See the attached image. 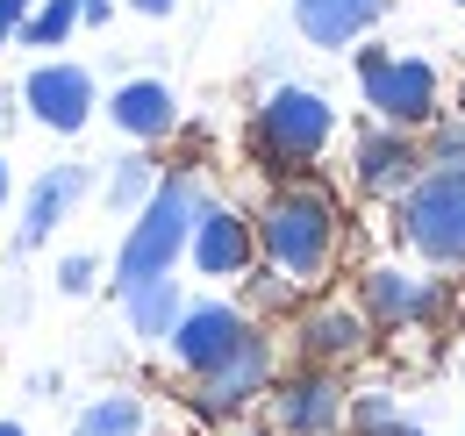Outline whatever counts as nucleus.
Wrapping results in <instances>:
<instances>
[{
    "instance_id": "c85d7f7f",
    "label": "nucleus",
    "mask_w": 465,
    "mask_h": 436,
    "mask_svg": "<svg viewBox=\"0 0 465 436\" xmlns=\"http://www.w3.org/2000/svg\"><path fill=\"white\" fill-rule=\"evenodd\" d=\"M0 436H29V430H22V422H0Z\"/></svg>"
},
{
    "instance_id": "6ab92c4d",
    "label": "nucleus",
    "mask_w": 465,
    "mask_h": 436,
    "mask_svg": "<svg viewBox=\"0 0 465 436\" xmlns=\"http://www.w3.org/2000/svg\"><path fill=\"white\" fill-rule=\"evenodd\" d=\"M72 29H79V0H36V7H29V22H22L15 36H22L29 51H58Z\"/></svg>"
},
{
    "instance_id": "7ed1b4c3",
    "label": "nucleus",
    "mask_w": 465,
    "mask_h": 436,
    "mask_svg": "<svg viewBox=\"0 0 465 436\" xmlns=\"http://www.w3.org/2000/svg\"><path fill=\"white\" fill-rule=\"evenodd\" d=\"M394 229H401V243L422 265L459 272L465 265V172H437V164H430L401 201H394Z\"/></svg>"
},
{
    "instance_id": "393cba45",
    "label": "nucleus",
    "mask_w": 465,
    "mask_h": 436,
    "mask_svg": "<svg viewBox=\"0 0 465 436\" xmlns=\"http://www.w3.org/2000/svg\"><path fill=\"white\" fill-rule=\"evenodd\" d=\"M29 7H36V0H0V44H7V36L29 22Z\"/></svg>"
},
{
    "instance_id": "f257e3e1",
    "label": "nucleus",
    "mask_w": 465,
    "mask_h": 436,
    "mask_svg": "<svg viewBox=\"0 0 465 436\" xmlns=\"http://www.w3.org/2000/svg\"><path fill=\"white\" fill-rule=\"evenodd\" d=\"M337 251H344L337 193L315 186V179H287V186L265 201V215H258V258L308 293V286H322V279L337 272Z\"/></svg>"
},
{
    "instance_id": "f3484780",
    "label": "nucleus",
    "mask_w": 465,
    "mask_h": 436,
    "mask_svg": "<svg viewBox=\"0 0 465 436\" xmlns=\"http://www.w3.org/2000/svg\"><path fill=\"white\" fill-rule=\"evenodd\" d=\"M122 315H129V329L143 336V343H165L173 336V322L186 315V293H179V279H143V286H129L122 293Z\"/></svg>"
},
{
    "instance_id": "f8f14e48",
    "label": "nucleus",
    "mask_w": 465,
    "mask_h": 436,
    "mask_svg": "<svg viewBox=\"0 0 465 436\" xmlns=\"http://www.w3.org/2000/svg\"><path fill=\"white\" fill-rule=\"evenodd\" d=\"M430 172V158L415 151V136L408 129H365L358 136V151H351V179H358V193H372V201H401L408 186Z\"/></svg>"
},
{
    "instance_id": "dca6fc26",
    "label": "nucleus",
    "mask_w": 465,
    "mask_h": 436,
    "mask_svg": "<svg viewBox=\"0 0 465 436\" xmlns=\"http://www.w3.org/2000/svg\"><path fill=\"white\" fill-rule=\"evenodd\" d=\"M108 114H115L122 136H136V144H165L179 129V101L165 79H129L115 101H108Z\"/></svg>"
},
{
    "instance_id": "7c9ffc66",
    "label": "nucleus",
    "mask_w": 465,
    "mask_h": 436,
    "mask_svg": "<svg viewBox=\"0 0 465 436\" xmlns=\"http://www.w3.org/2000/svg\"><path fill=\"white\" fill-rule=\"evenodd\" d=\"M243 436H280V430H243Z\"/></svg>"
},
{
    "instance_id": "ddd939ff",
    "label": "nucleus",
    "mask_w": 465,
    "mask_h": 436,
    "mask_svg": "<svg viewBox=\"0 0 465 436\" xmlns=\"http://www.w3.org/2000/svg\"><path fill=\"white\" fill-rule=\"evenodd\" d=\"M22 101H29V114H36L44 129L79 136V129L94 122V72H86V64H36V72L22 79Z\"/></svg>"
},
{
    "instance_id": "9b49d317",
    "label": "nucleus",
    "mask_w": 465,
    "mask_h": 436,
    "mask_svg": "<svg viewBox=\"0 0 465 436\" xmlns=\"http://www.w3.org/2000/svg\"><path fill=\"white\" fill-rule=\"evenodd\" d=\"M186 258H193L201 279H243L258 265V222L223 208V201H201L193 236H186Z\"/></svg>"
},
{
    "instance_id": "a211bd4d",
    "label": "nucleus",
    "mask_w": 465,
    "mask_h": 436,
    "mask_svg": "<svg viewBox=\"0 0 465 436\" xmlns=\"http://www.w3.org/2000/svg\"><path fill=\"white\" fill-rule=\"evenodd\" d=\"M72 436H143V401L136 393H101V401H86Z\"/></svg>"
},
{
    "instance_id": "5701e85b",
    "label": "nucleus",
    "mask_w": 465,
    "mask_h": 436,
    "mask_svg": "<svg viewBox=\"0 0 465 436\" xmlns=\"http://www.w3.org/2000/svg\"><path fill=\"white\" fill-rule=\"evenodd\" d=\"M422 158L437 164V172H465V114L437 122V136H430V151H422Z\"/></svg>"
},
{
    "instance_id": "b1692460",
    "label": "nucleus",
    "mask_w": 465,
    "mask_h": 436,
    "mask_svg": "<svg viewBox=\"0 0 465 436\" xmlns=\"http://www.w3.org/2000/svg\"><path fill=\"white\" fill-rule=\"evenodd\" d=\"M94 272H101V265H94L86 251H72V258L58 265V286H64V293H86V286H94Z\"/></svg>"
},
{
    "instance_id": "1a4fd4ad",
    "label": "nucleus",
    "mask_w": 465,
    "mask_h": 436,
    "mask_svg": "<svg viewBox=\"0 0 465 436\" xmlns=\"http://www.w3.org/2000/svg\"><path fill=\"white\" fill-rule=\"evenodd\" d=\"M358 308H365L372 329H422V322H444L451 286L444 279H415L401 265H372L358 279Z\"/></svg>"
},
{
    "instance_id": "20e7f679",
    "label": "nucleus",
    "mask_w": 465,
    "mask_h": 436,
    "mask_svg": "<svg viewBox=\"0 0 465 436\" xmlns=\"http://www.w3.org/2000/svg\"><path fill=\"white\" fill-rule=\"evenodd\" d=\"M330 136H337V108L315 86H272L251 114V144L272 172H301L308 158L330 151Z\"/></svg>"
},
{
    "instance_id": "6e6552de",
    "label": "nucleus",
    "mask_w": 465,
    "mask_h": 436,
    "mask_svg": "<svg viewBox=\"0 0 465 436\" xmlns=\"http://www.w3.org/2000/svg\"><path fill=\"white\" fill-rule=\"evenodd\" d=\"M372 336H380V329L365 322L358 301H301V308H293V351H301V365L344 372L351 358L372 351Z\"/></svg>"
},
{
    "instance_id": "c756f323",
    "label": "nucleus",
    "mask_w": 465,
    "mask_h": 436,
    "mask_svg": "<svg viewBox=\"0 0 465 436\" xmlns=\"http://www.w3.org/2000/svg\"><path fill=\"white\" fill-rule=\"evenodd\" d=\"M0 201H7V164H0Z\"/></svg>"
},
{
    "instance_id": "0eeeda50",
    "label": "nucleus",
    "mask_w": 465,
    "mask_h": 436,
    "mask_svg": "<svg viewBox=\"0 0 465 436\" xmlns=\"http://www.w3.org/2000/svg\"><path fill=\"white\" fill-rule=\"evenodd\" d=\"M265 408H272V430L280 436H344L351 386H344V372H330V365H301L287 380H272Z\"/></svg>"
},
{
    "instance_id": "f03ea898",
    "label": "nucleus",
    "mask_w": 465,
    "mask_h": 436,
    "mask_svg": "<svg viewBox=\"0 0 465 436\" xmlns=\"http://www.w3.org/2000/svg\"><path fill=\"white\" fill-rule=\"evenodd\" d=\"M193 215H201V186H193V172H165L158 193L136 208V222H129V236H122V251H115V293L173 272L179 258H186Z\"/></svg>"
},
{
    "instance_id": "4be33fe9",
    "label": "nucleus",
    "mask_w": 465,
    "mask_h": 436,
    "mask_svg": "<svg viewBox=\"0 0 465 436\" xmlns=\"http://www.w3.org/2000/svg\"><path fill=\"white\" fill-rule=\"evenodd\" d=\"M344 430H351V436H387V430H401V401H394V393H351Z\"/></svg>"
},
{
    "instance_id": "cd10ccee",
    "label": "nucleus",
    "mask_w": 465,
    "mask_h": 436,
    "mask_svg": "<svg viewBox=\"0 0 465 436\" xmlns=\"http://www.w3.org/2000/svg\"><path fill=\"white\" fill-rule=\"evenodd\" d=\"M387 436H430V430H415V422H401V430H387Z\"/></svg>"
},
{
    "instance_id": "a878e982",
    "label": "nucleus",
    "mask_w": 465,
    "mask_h": 436,
    "mask_svg": "<svg viewBox=\"0 0 465 436\" xmlns=\"http://www.w3.org/2000/svg\"><path fill=\"white\" fill-rule=\"evenodd\" d=\"M108 15H115V0H79V22H94V29H101Z\"/></svg>"
},
{
    "instance_id": "423d86ee",
    "label": "nucleus",
    "mask_w": 465,
    "mask_h": 436,
    "mask_svg": "<svg viewBox=\"0 0 465 436\" xmlns=\"http://www.w3.org/2000/svg\"><path fill=\"white\" fill-rule=\"evenodd\" d=\"M272 380H280V343L251 322V336L236 343L230 358H223L215 372L193 380V408H201L208 422H230V415H243V408H258V401L272 393Z\"/></svg>"
},
{
    "instance_id": "412c9836",
    "label": "nucleus",
    "mask_w": 465,
    "mask_h": 436,
    "mask_svg": "<svg viewBox=\"0 0 465 436\" xmlns=\"http://www.w3.org/2000/svg\"><path fill=\"white\" fill-rule=\"evenodd\" d=\"M158 179H165V172H158L151 158H122V164H115V179H108V201L136 215V208H143V201L158 193Z\"/></svg>"
},
{
    "instance_id": "bb28decb",
    "label": "nucleus",
    "mask_w": 465,
    "mask_h": 436,
    "mask_svg": "<svg viewBox=\"0 0 465 436\" xmlns=\"http://www.w3.org/2000/svg\"><path fill=\"white\" fill-rule=\"evenodd\" d=\"M129 7H136V15H173L179 0H129Z\"/></svg>"
},
{
    "instance_id": "aec40b11",
    "label": "nucleus",
    "mask_w": 465,
    "mask_h": 436,
    "mask_svg": "<svg viewBox=\"0 0 465 436\" xmlns=\"http://www.w3.org/2000/svg\"><path fill=\"white\" fill-rule=\"evenodd\" d=\"M243 301H251L258 315H287V308H301V286H293L287 272H272V265H251V272H243Z\"/></svg>"
},
{
    "instance_id": "9d476101",
    "label": "nucleus",
    "mask_w": 465,
    "mask_h": 436,
    "mask_svg": "<svg viewBox=\"0 0 465 436\" xmlns=\"http://www.w3.org/2000/svg\"><path fill=\"white\" fill-rule=\"evenodd\" d=\"M251 336V315L236 308V301H186V315L173 322V365L186 380H201V372H215L223 358H230L236 343Z\"/></svg>"
},
{
    "instance_id": "2eb2a0df",
    "label": "nucleus",
    "mask_w": 465,
    "mask_h": 436,
    "mask_svg": "<svg viewBox=\"0 0 465 436\" xmlns=\"http://www.w3.org/2000/svg\"><path fill=\"white\" fill-rule=\"evenodd\" d=\"M86 186H94V172H86V164H51V172L29 186V201H22V243L58 236V222L86 201Z\"/></svg>"
},
{
    "instance_id": "2f4dec72",
    "label": "nucleus",
    "mask_w": 465,
    "mask_h": 436,
    "mask_svg": "<svg viewBox=\"0 0 465 436\" xmlns=\"http://www.w3.org/2000/svg\"><path fill=\"white\" fill-rule=\"evenodd\" d=\"M459 7H465V0H459Z\"/></svg>"
},
{
    "instance_id": "39448f33",
    "label": "nucleus",
    "mask_w": 465,
    "mask_h": 436,
    "mask_svg": "<svg viewBox=\"0 0 465 436\" xmlns=\"http://www.w3.org/2000/svg\"><path fill=\"white\" fill-rule=\"evenodd\" d=\"M358 94L372 101V114L387 129H437V64L430 57H394V51H358Z\"/></svg>"
},
{
    "instance_id": "4468645a",
    "label": "nucleus",
    "mask_w": 465,
    "mask_h": 436,
    "mask_svg": "<svg viewBox=\"0 0 465 436\" xmlns=\"http://www.w3.org/2000/svg\"><path fill=\"white\" fill-rule=\"evenodd\" d=\"M387 7H394V0H293V29H301L315 51H344Z\"/></svg>"
}]
</instances>
